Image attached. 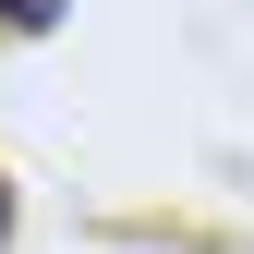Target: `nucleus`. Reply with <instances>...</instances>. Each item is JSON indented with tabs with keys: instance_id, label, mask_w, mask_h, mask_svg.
I'll return each mask as SVG.
<instances>
[{
	"instance_id": "nucleus-1",
	"label": "nucleus",
	"mask_w": 254,
	"mask_h": 254,
	"mask_svg": "<svg viewBox=\"0 0 254 254\" xmlns=\"http://www.w3.org/2000/svg\"><path fill=\"white\" fill-rule=\"evenodd\" d=\"M61 12H73V0H0V24H24V37H49Z\"/></svg>"
},
{
	"instance_id": "nucleus-2",
	"label": "nucleus",
	"mask_w": 254,
	"mask_h": 254,
	"mask_svg": "<svg viewBox=\"0 0 254 254\" xmlns=\"http://www.w3.org/2000/svg\"><path fill=\"white\" fill-rule=\"evenodd\" d=\"M0 242H12V182H0Z\"/></svg>"
}]
</instances>
